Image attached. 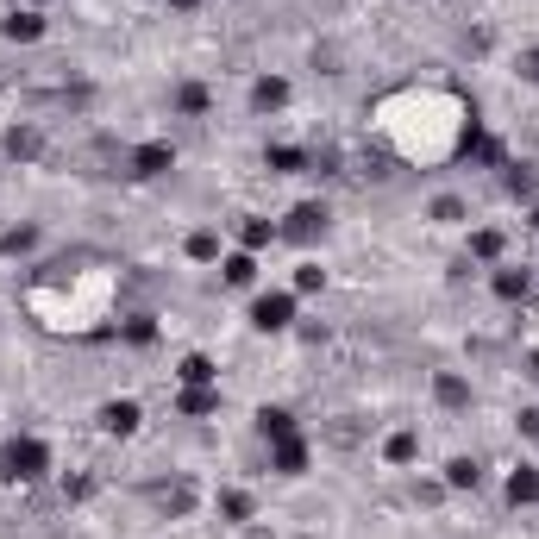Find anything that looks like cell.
<instances>
[{"mask_svg": "<svg viewBox=\"0 0 539 539\" xmlns=\"http://www.w3.org/2000/svg\"><path fill=\"white\" fill-rule=\"evenodd\" d=\"M163 170H176V151H170V145H138V151L126 157V176H138V182H151V176H163Z\"/></svg>", "mask_w": 539, "mask_h": 539, "instance_id": "8", "label": "cell"}, {"mask_svg": "<svg viewBox=\"0 0 539 539\" xmlns=\"http://www.w3.org/2000/svg\"><path fill=\"white\" fill-rule=\"evenodd\" d=\"M207 107H214V95H207L201 82H182V88H176V113H189V120H201Z\"/></svg>", "mask_w": 539, "mask_h": 539, "instance_id": "25", "label": "cell"}, {"mask_svg": "<svg viewBox=\"0 0 539 539\" xmlns=\"http://www.w3.org/2000/svg\"><path fill=\"white\" fill-rule=\"evenodd\" d=\"M502 251H508V239H502L496 226H477V232H471V257H477V264H496Z\"/></svg>", "mask_w": 539, "mask_h": 539, "instance_id": "22", "label": "cell"}, {"mask_svg": "<svg viewBox=\"0 0 539 539\" xmlns=\"http://www.w3.org/2000/svg\"><path fill=\"white\" fill-rule=\"evenodd\" d=\"M220 514H226V521H251V496H245V489H226V496H220Z\"/></svg>", "mask_w": 539, "mask_h": 539, "instance_id": "31", "label": "cell"}, {"mask_svg": "<svg viewBox=\"0 0 539 539\" xmlns=\"http://www.w3.org/2000/svg\"><path fill=\"white\" fill-rule=\"evenodd\" d=\"M220 270H226V283H232V289H251V283H257V257H251V251L220 257Z\"/></svg>", "mask_w": 539, "mask_h": 539, "instance_id": "21", "label": "cell"}, {"mask_svg": "<svg viewBox=\"0 0 539 539\" xmlns=\"http://www.w3.org/2000/svg\"><path fill=\"white\" fill-rule=\"evenodd\" d=\"M527 351H533V364H539V320L527 326Z\"/></svg>", "mask_w": 539, "mask_h": 539, "instance_id": "37", "label": "cell"}, {"mask_svg": "<svg viewBox=\"0 0 539 539\" xmlns=\"http://www.w3.org/2000/svg\"><path fill=\"white\" fill-rule=\"evenodd\" d=\"M489 289H496V301H527L533 295V276L521 264H502L496 276H489Z\"/></svg>", "mask_w": 539, "mask_h": 539, "instance_id": "12", "label": "cell"}, {"mask_svg": "<svg viewBox=\"0 0 539 539\" xmlns=\"http://www.w3.org/2000/svg\"><path fill=\"white\" fill-rule=\"evenodd\" d=\"M458 157H471V163H489V170H502V163H508L502 138H496V132H483V126H477L471 138H464V151H458Z\"/></svg>", "mask_w": 539, "mask_h": 539, "instance_id": "11", "label": "cell"}, {"mask_svg": "<svg viewBox=\"0 0 539 539\" xmlns=\"http://www.w3.org/2000/svg\"><path fill=\"white\" fill-rule=\"evenodd\" d=\"M120 339L126 345H157V314H126L120 320Z\"/></svg>", "mask_w": 539, "mask_h": 539, "instance_id": "23", "label": "cell"}, {"mask_svg": "<svg viewBox=\"0 0 539 539\" xmlns=\"http://www.w3.org/2000/svg\"><path fill=\"white\" fill-rule=\"evenodd\" d=\"M383 458H389V464H414V458H420V433H408V427L389 433V439H383Z\"/></svg>", "mask_w": 539, "mask_h": 539, "instance_id": "24", "label": "cell"}, {"mask_svg": "<svg viewBox=\"0 0 539 539\" xmlns=\"http://www.w3.org/2000/svg\"><path fill=\"white\" fill-rule=\"evenodd\" d=\"M270 239H283V232H276V226H270V220H239V245H245V251H251V257H257V251H264V245H270Z\"/></svg>", "mask_w": 539, "mask_h": 539, "instance_id": "26", "label": "cell"}, {"mask_svg": "<svg viewBox=\"0 0 539 539\" xmlns=\"http://www.w3.org/2000/svg\"><path fill=\"white\" fill-rule=\"evenodd\" d=\"M270 471L276 477H301V471H308V439H301V433L270 439Z\"/></svg>", "mask_w": 539, "mask_h": 539, "instance_id": "6", "label": "cell"}, {"mask_svg": "<svg viewBox=\"0 0 539 539\" xmlns=\"http://www.w3.org/2000/svg\"><path fill=\"white\" fill-rule=\"evenodd\" d=\"M508 502H514V508H527V502H539V464H521V471L508 477Z\"/></svg>", "mask_w": 539, "mask_h": 539, "instance_id": "20", "label": "cell"}, {"mask_svg": "<svg viewBox=\"0 0 539 539\" xmlns=\"http://www.w3.org/2000/svg\"><path fill=\"white\" fill-rule=\"evenodd\" d=\"M276 232L295 239V245H314L320 232H326V207H320V201H301V207H289V220L276 226Z\"/></svg>", "mask_w": 539, "mask_h": 539, "instance_id": "4", "label": "cell"}, {"mask_svg": "<svg viewBox=\"0 0 539 539\" xmlns=\"http://www.w3.org/2000/svg\"><path fill=\"white\" fill-rule=\"evenodd\" d=\"M145 496H151V508H157V514H170V521H182V514L195 508V483H189V477H176V483H151Z\"/></svg>", "mask_w": 539, "mask_h": 539, "instance_id": "5", "label": "cell"}, {"mask_svg": "<svg viewBox=\"0 0 539 539\" xmlns=\"http://www.w3.org/2000/svg\"><path fill=\"white\" fill-rule=\"evenodd\" d=\"M0 145H7L13 163H38V157H44V132H38V126H13Z\"/></svg>", "mask_w": 539, "mask_h": 539, "instance_id": "13", "label": "cell"}, {"mask_svg": "<svg viewBox=\"0 0 539 539\" xmlns=\"http://www.w3.org/2000/svg\"><path fill=\"white\" fill-rule=\"evenodd\" d=\"M257 433H264V439H289L295 433V414L289 408H264V414H257Z\"/></svg>", "mask_w": 539, "mask_h": 539, "instance_id": "28", "label": "cell"}, {"mask_svg": "<svg viewBox=\"0 0 539 539\" xmlns=\"http://www.w3.org/2000/svg\"><path fill=\"white\" fill-rule=\"evenodd\" d=\"M370 120H377V138L402 163H445L477 132V107L464 101L458 88L408 82V88H395V95H383L370 107Z\"/></svg>", "mask_w": 539, "mask_h": 539, "instance_id": "1", "label": "cell"}, {"mask_svg": "<svg viewBox=\"0 0 539 539\" xmlns=\"http://www.w3.org/2000/svg\"><path fill=\"white\" fill-rule=\"evenodd\" d=\"M289 320H295V295H257V308H251L257 333H283Z\"/></svg>", "mask_w": 539, "mask_h": 539, "instance_id": "7", "label": "cell"}, {"mask_svg": "<svg viewBox=\"0 0 539 539\" xmlns=\"http://www.w3.org/2000/svg\"><path fill=\"white\" fill-rule=\"evenodd\" d=\"M0 38H13V44H38V38H44V13H38V7H13L7 19H0Z\"/></svg>", "mask_w": 539, "mask_h": 539, "instance_id": "9", "label": "cell"}, {"mask_svg": "<svg viewBox=\"0 0 539 539\" xmlns=\"http://www.w3.org/2000/svg\"><path fill=\"white\" fill-rule=\"evenodd\" d=\"M214 408H220V389H214V383L176 395V414H182V420H201V414H214Z\"/></svg>", "mask_w": 539, "mask_h": 539, "instance_id": "19", "label": "cell"}, {"mask_svg": "<svg viewBox=\"0 0 539 539\" xmlns=\"http://www.w3.org/2000/svg\"><path fill=\"white\" fill-rule=\"evenodd\" d=\"M19 7H44V0H19Z\"/></svg>", "mask_w": 539, "mask_h": 539, "instance_id": "39", "label": "cell"}, {"mask_svg": "<svg viewBox=\"0 0 539 539\" xmlns=\"http://www.w3.org/2000/svg\"><path fill=\"white\" fill-rule=\"evenodd\" d=\"M88 496H95V477H69L63 483V502H88Z\"/></svg>", "mask_w": 539, "mask_h": 539, "instance_id": "33", "label": "cell"}, {"mask_svg": "<svg viewBox=\"0 0 539 539\" xmlns=\"http://www.w3.org/2000/svg\"><path fill=\"white\" fill-rule=\"evenodd\" d=\"M533 226H539V207H533Z\"/></svg>", "mask_w": 539, "mask_h": 539, "instance_id": "40", "label": "cell"}, {"mask_svg": "<svg viewBox=\"0 0 539 539\" xmlns=\"http://www.w3.org/2000/svg\"><path fill=\"white\" fill-rule=\"evenodd\" d=\"M32 245H38V226H13L7 239H0V257H26Z\"/></svg>", "mask_w": 539, "mask_h": 539, "instance_id": "30", "label": "cell"}, {"mask_svg": "<svg viewBox=\"0 0 539 539\" xmlns=\"http://www.w3.org/2000/svg\"><path fill=\"white\" fill-rule=\"evenodd\" d=\"M433 402H439V408H452V414H458V408H471V383H464L458 370H439V377H433Z\"/></svg>", "mask_w": 539, "mask_h": 539, "instance_id": "14", "label": "cell"}, {"mask_svg": "<svg viewBox=\"0 0 539 539\" xmlns=\"http://www.w3.org/2000/svg\"><path fill=\"white\" fill-rule=\"evenodd\" d=\"M214 377H220V370H214V358H201V351H189V358L176 364V383H182V389H207Z\"/></svg>", "mask_w": 539, "mask_h": 539, "instance_id": "18", "label": "cell"}, {"mask_svg": "<svg viewBox=\"0 0 539 539\" xmlns=\"http://www.w3.org/2000/svg\"><path fill=\"white\" fill-rule=\"evenodd\" d=\"M477 477H483L477 458H452L445 464V489H477Z\"/></svg>", "mask_w": 539, "mask_h": 539, "instance_id": "27", "label": "cell"}, {"mask_svg": "<svg viewBox=\"0 0 539 539\" xmlns=\"http://www.w3.org/2000/svg\"><path fill=\"white\" fill-rule=\"evenodd\" d=\"M138 420H145V414H138V402H126V395H120V402H107V408H101V433L132 439V433H138Z\"/></svg>", "mask_w": 539, "mask_h": 539, "instance_id": "10", "label": "cell"}, {"mask_svg": "<svg viewBox=\"0 0 539 539\" xmlns=\"http://www.w3.org/2000/svg\"><path fill=\"white\" fill-rule=\"evenodd\" d=\"M170 7H201V0H170Z\"/></svg>", "mask_w": 539, "mask_h": 539, "instance_id": "38", "label": "cell"}, {"mask_svg": "<svg viewBox=\"0 0 539 539\" xmlns=\"http://www.w3.org/2000/svg\"><path fill=\"white\" fill-rule=\"evenodd\" d=\"M521 82L539 88V44H533V51H521Z\"/></svg>", "mask_w": 539, "mask_h": 539, "instance_id": "34", "label": "cell"}, {"mask_svg": "<svg viewBox=\"0 0 539 539\" xmlns=\"http://www.w3.org/2000/svg\"><path fill=\"white\" fill-rule=\"evenodd\" d=\"M264 163H270L276 176H295V170H314V151H301V145H270Z\"/></svg>", "mask_w": 539, "mask_h": 539, "instance_id": "17", "label": "cell"}, {"mask_svg": "<svg viewBox=\"0 0 539 539\" xmlns=\"http://www.w3.org/2000/svg\"><path fill=\"white\" fill-rule=\"evenodd\" d=\"M521 433H527V439H539V408H527V414H521Z\"/></svg>", "mask_w": 539, "mask_h": 539, "instance_id": "36", "label": "cell"}, {"mask_svg": "<svg viewBox=\"0 0 539 539\" xmlns=\"http://www.w3.org/2000/svg\"><path fill=\"white\" fill-rule=\"evenodd\" d=\"M320 283H326L320 264H301V270H295V289H320Z\"/></svg>", "mask_w": 539, "mask_h": 539, "instance_id": "35", "label": "cell"}, {"mask_svg": "<svg viewBox=\"0 0 539 539\" xmlns=\"http://www.w3.org/2000/svg\"><path fill=\"white\" fill-rule=\"evenodd\" d=\"M502 189L514 201H533L539 195V170H533V163H502Z\"/></svg>", "mask_w": 539, "mask_h": 539, "instance_id": "16", "label": "cell"}, {"mask_svg": "<svg viewBox=\"0 0 539 539\" xmlns=\"http://www.w3.org/2000/svg\"><path fill=\"white\" fill-rule=\"evenodd\" d=\"M189 257H195V264H220V232H189Z\"/></svg>", "mask_w": 539, "mask_h": 539, "instance_id": "29", "label": "cell"}, {"mask_svg": "<svg viewBox=\"0 0 539 539\" xmlns=\"http://www.w3.org/2000/svg\"><path fill=\"white\" fill-rule=\"evenodd\" d=\"M44 471H51V445L32 439V433H19L0 445V483H38Z\"/></svg>", "mask_w": 539, "mask_h": 539, "instance_id": "3", "label": "cell"}, {"mask_svg": "<svg viewBox=\"0 0 539 539\" xmlns=\"http://www.w3.org/2000/svg\"><path fill=\"white\" fill-rule=\"evenodd\" d=\"M433 220H439V226H458V220H464V201H458V195H439V201H433Z\"/></svg>", "mask_w": 539, "mask_h": 539, "instance_id": "32", "label": "cell"}, {"mask_svg": "<svg viewBox=\"0 0 539 539\" xmlns=\"http://www.w3.org/2000/svg\"><path fill=\"white\" fill-rule=\"evenodd\" d=\"M113 289H120V270H107L101 257H57L26 283V314L44 333L95 339L113 320Z\"/></svg>", "mask_w": 539, "mask_h": 539, "instance_id": "2", "label": "cell"}, {"mask_svg": "<svg viewBox=\"0 0 539 539\" xmlns=\"http://www.w3.org/2000/svg\"><path fill=\"white\" fill-rule=\"evenodd\" d=\"M251 107H257V113H283V107H289V82H283V76H257V82H251Z\"/></svg>", "mask_w": 539, "mask_h": 539, "instance_id": "15", "label": "cell"}]
</instances>
